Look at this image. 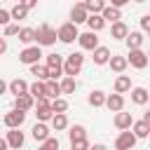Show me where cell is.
<instances>
[{
    "mask_svg": "<svg viewBox=\"0 0 150 150\" xmlns=\"http://www.w3.org/2000/svg\"><path fill=\"white\" fill-rule=\"evenodd\" d=\"M127 63H131L134 68H138V70H143L145 66H148V54L141 49V47H136V49H129V56H127Z\"/></svg>",
    "mask_w": 150,
    "mask_h": 150,
    "instance_id": "obj_5",
    "label": "cell"
},
{
    "mask_svg": "<svg viewBox=\"0 0 150 150\" xmlns=\"http://www.w3.org/2000/svg\"><path fill=\"white\" fill-rule=\"evenodd\" d=\"M59 94H61V87H59V82L47 77V80H45V96H47V98H56Z\"/></svg>",
    "mask_w": 150,
    "mask_h": 150,
    "instance_id": "obj_25",
    "label": "cell"
},
{
    "mask_svg": "<svg viewBox=\"0 0 150 150\" xmlns=\"http://www.w3.org/2000/svg\"><path fill=\"white\" fill-rule=\"evenodd\" d=\"M108 66L115 70V73H124L127 70V56H120V54H110V59H108Z\"/></svg>",
    "mask_w": 150,
    "mask_h": 150,
    "instance_id": "obj_16",
    "label": "cell"
},
{
    "mask_svg": "<svg viewBox=\"0 0 150 150\" xmlns=\"http://www.w3.org/2000/svg\"><path fill=\"white\" fill-rule=\"evenodd\" d=\"M19 2H23V0H19Z\"/></svg>",
    "mask_w": 150,
    "mask_h": 150,
    "instance_id": "obj_49",
    "label": "cell"
},
{
    "mask_svg": "<svg viewBox=\"0 0 150 150\" xmlns=\"http://www.w3.org/2000/svg\"><path fill=\"white\" fill-rule=\"evenodd\" d=\"M23 5H26L28 9H33V7H38V0H23Z\"/></svg>",
    "mask_w": 150,
    "mask_h": 150,
    "instance_id": "obj_44",
    "label": "cell"
},
{
    "mask_svg": "<svg viewBox=\"0 0 150 150\" xmlns=\"http://www.w3.org/2000/svg\"><path fill=\"white\" fill-rule=\"evenodd\" d=\"M77 42H80L82 49H89V52H91V49L98 45V38H96L94 30H87V33H77Z\"/></svg>",
    "mask_w": 150,
    "mask_h": 150,
    "instance_id": "obj_10",
    "label": "cell"
},
{
    "mask_svg": "<svg viewBox=\"0 0 150 150\" xmlns=\"http://www.w3.org/2000/svg\"><path fill=\"white\" fill-rule=\"evenodd\" d=\"M87 101H89V105L101 108V105H103V101H105V94H103V91H98V89H94V91L89 94V98H87Z\"/></svg>",
    "mask_w": 150,
    "mask_h": 150,
    "instance_id": "obj_34",
    "label": "cell"
},
{
    "mask_svg": "<svg viewBox=\"0 0 150 150\" xmlns=\"http://www.w3.org/2000/svg\"><path fill=\"white\" fill-rule=\"evenodd\" d=\"M19 40L23 42V45H30V42H35V28H19Z\"/></svg>",
    "mask_w": 150,
    "mask_h": 150,
    "instance_id": "obj_32",
    "label": "cell"
},
{
    "mask_svg": "<svg viewBox=\"0 0 150 150\" xmlns=\"http://www.w3.org/2000/svg\"><path fill=\"white\" fill-rule=\"evenodd\" d=\"M70 148H73V150H87V148H89V141H87V138L73 141V143H70Z\"/></svg>",
    "mask_w": 150,
    "mask_h": 150,
    "instance_id": "obj_39",
    "label": "cell"
},
{
    "mask_svg": "<svg viewBox=\"0 0 150 150\" xmlns=\"http://www.w3.org/2000/svg\"><path fill=\"white\" fill-rule=\"evenodd\" d=\"M5 52H7V40L0 38V54H5Z\"/></svg>",
    "mask_w": 150,
    "mask_h": 150,
    "instance_id": "obj_45",
    "label": "cell"
},
{
    "mask_svg": "<svg viewBox=\"0 0 150 150\" xmlns=\"http://www.w3.org/2000/svg\"><path fill=\"white\" fill-rule=\"evenodd\" d=\"M59 87H61V94H75V89H77V82H75V77L66 75V77L59 82Z\"/></svg>",
    "mask_w": 150,
    "mask_h": 150,
    "instance_id": "obj_27",
    "label": "cell"
},
{
    "mask_svg": "<svg viewBox=\"0 0 150 150\" xmlns=\"http://www.w3.org/2000/svg\"><path fill=\"white\" fill-rule=\"evenodd\" d=\"M131 122H134L131 112H122V110H117V115H115V127H117V129H129Z\"/></svg>",
    "mask_w": 150,
    "mask_h": 150,
    "instance_id": "obj_24",
    "label": "cell"
},
{
    "mask_svg": "<svg viewBox=\"0 0 150 150\" xmlns=\"http://www.w3.org/2000/svg\"><path fill=\"white\" fill-rule=\"evenodd\" d=\"M84 23L89 26V30H94V33H98V30H103V26H105V21H103V16H101V12H94V14H87V19H84Z\"/></svg>",
    "mask_w": 150,
    "mask_h": 150,
    "instance_id": "obj_11",
    "label": "cell"
},
{
    "mask_svg": "<svg viewBox=\"0 0 150 150\" xmlns=\"http://www.w3.org/2000/svg\"><path fill=\"white\" fill-rule=\"evenodd\" d=\"M87 14H89V12L84 9V5L77 2V5H73V9H70V21H73V23H84Z\"/></svg>",
    "mask_w": 150,
    "mask_h": 150,
    "instance_id": "obj_18",
    "label": "cell"
},
{
    "mask_svg": "<svg viewBox=\"0 0 150 150\" xmlns=\"http://www.w3.org/2000/svg\"><path fill=\"white\" fill-rule=\"evenodd\" d=\"M19 33V26L16 23H5V35L9 38V35H16Z\"/></svg>",
    "mask_w": 150,
    "mask_h": 150,
    "instance_id": "obj_40",
    "label": "cell"
},
{
    "mask_svg": "<svg viewBox=\"0 0 150 150\" xmlns=\"http://www.w3.org/2000/svg\"><path fill=\"white\" fill-rule=\"evenodd\" d=\"M5 91H7V82H5V80H0V96H2Z\"/></svg>",
    "mask_w": 150,
    "mask_h": 150,
    "instance_id": "obj_46",
    "label": "cell"
},
{
    "mask_svg": "<svg viewBox=\"0 0 150 150\" xmlns=\"http://www.w3.org/2000/svg\"><path fill=\"white\" fill-rule=\"evenodd\" d=\"M35 115H38V120H40V122H47V120L54 115L52 103H49V98H47V96H40V98H38V112H35Z\"/></svg>",
    "mask_w": 150,
    "mask_h": 150,
    "instance_id": "obj_8",
    "label": "cell"
},
{
    "mask_svg": "<svg viewBox=\"0 0 150 150\" xmlns=\"http://www.w3.org/2000/svg\"><path fill=\"white\" fill-rule=\"evenodd\" d=\"M28 94H30L33 98H40V96H45V82H42V80H35L33 84H28Z\"/></svg>",
    "mask_w": 150,
    "mask_h": 150,
    "instance_id": "obj_33",
    "label": "cell"
},
{
    "mask_svg": "<svg viewBox=\"0 0 150 150\" xmlns=\"http://www.w3.org/2000/svg\"><path fill=\"white\" fill-rule=\"evenodd\" d=\"M5 148H7V141H5V138H0V150H5Z\"/></svg>",
    "mask_w": 150,
    "mask_h": 150,
    "instance_id": "obj_47",
    "label": "cell"
},
{
    "mask_svg": "<svg viewBox=\"0 0 150 150\" xmlns=\"http://www.w3.org/2000/svg\"><path fill=\"white\" fill-rule=\"evenodd\" d=\"M101 16H103V21H117V19H122V12H120V7H115V5H108V7H103L101 9Z\"/></svg>",
    "mask_w": 150,
    "mask_h": 150,
    "instance_id": "obj_20",
    "label": "cell"
},
{
    "mask_svg": "<svg viewBox=\"0 0 150 150\" xmlns=\"http://www.w3.org/2000/svg\"><path fill=\"white\" fill-rule=\"evenodd\" d=\"M103 105L108 108V110H112V112H117V110H122L124 108V98H122V94H110V96H105V101H103Z\"/></svg>",
    "mask_w": 150,
    "mask_h": 150,
    "instance_id": "obj_12",
    "label": "cell"
},
{
    "mask_svg": "<svg viewBox=\"0 0 150 150\" xmlns=\"http://www.w3.org/2000/svg\"><path fill=\"white\" fill-rule=\"evenodd\" d=\"M5 141H7V148H16V150H19V148L23 145V141H26V138H23V131H19V127H14V129L7 134V138H5Z\"/></svg>",
    "mask_w": 150,
    "mask_h": 150,
    "instance_id": "obj_13",
    "label": "cell"
},
{
    "mask_svg": "<svg viewBox=\"0 0 150 150\" xmlns=\"http://www.w3.org/2000/svg\"><path fill=\"white\" fill-rule=\"evenodd\" d=\"M148 98H150V96H148V89H145V87H134V89H131V101H134V103L145 105Z\"/></svg>",
    "mask_w": 150,
    "mask_h": 150,
    "instance_id": "obj_23",
    "label": "cell"
},
{
    "mask_svg": "<svg viewBox=\"0 0 150 150\" xmlns=\"http://www.w3.org/2000/svg\"><path fill=\"white\" fill-rule=\"evenodd\" d=\"M63 73V56L61 54H47V77L56 80Z\"/></svg>",
    "mask_w": 150,
    "mask_h": 150,
    "instance_id": "obj_3",
    "label": "cell"
},
{
    "mask_svg": "<svg viewBox=\"0 0 150 150\" xmlns=\"http://www.w3.org/2000/svg\"><path fill=\"white\" fill-rule=\"evenodd\" d=\"M56 40H61L63 45H70V42H75V40H77V23H73V21L63 23V26L56 30Z\"/></svg>",
    "mask_w": 150,
    "mask_h": 150,
    "instance_id": "obj_4",
    "label": "cell"
},
{
    "mask_svg": "<svg viewBox=\"0 0 150 150\" xmlns=\"http://www.w3.org/2000/svg\"><path fill=\"white\" fill-rule=\"evenodd\" d=\"M82 63H84L82 52H73V54H68V59L63 61V73L70 75V77H75V75L82 70Z\"/></svg>",
    "mask_w": 150,
    "mask_h": 150,
    "instance_id": "obj_1",
    "label": "cell"
},
{
    "mask_svg": "<svg viewBox=\"0 0 150 150\" xmlns=\"http://www.w3.org/2000/svg\"><path fill=\"white\" fill-rule=\"evenodd\" d=\"M49 120H52V127H54L56 131H63V129L68 127V117H66V112H54Z\"/></svg>",
    "mask_w": 150,
    "mask_h": 150,
    "instance_id": "obj_28",
    "label": "cell"
},
{
    "mask_svg": "<svg viewBox=\"0 0 150 150\" xmlns=\"http://www.w3.org/2000/svg\"><path fill=\"white\" fill-rule=\"evenodd\" d=\"M131 89V77L129 75H117V80H115V91L117 94H124V91H129Z\"/></svg>",
    "mask_w": 150,
    "mask_h": 150,
    "instance_id": "obj_26",
    "label": "cell"
},
{
    "mask_svg": "<svg viewBox=\"0 0 150 150\" xmlns=\"http://www.w3.org/2000/svg\"><path fill=\"white\" fill-rule=\"evenodd\" d=\"M40 143H42L45 150H59V138H49V136H47V138L40 141Z\"/></svg>",
    "mask_w": 150,
    "mask_h": 150,
    "instance_id": "obj_38",
    "label": "cell"
},
{
    "mask_svg": "<svg viewBox=\"0 0 150 150\" xmlns=\"http://www.w3.org/2000/svg\"><path fill=\"white\" fill-rule=\"evenodd\" d=\"M35 105V98L30 96V94H19V96H14V108H19V110H30Z\"/></svg>",
    "mask_w": 150,
    "mask_h": 150,
    "instance_id": "obj_14",
    "label": "cell"
},
{
    "mask_svg": "<svg viewBox=\"0 0 150 150\" xmlns=\"http://www.w3.org/2000/svg\"><path fill=\"white\" fill-rule=\"evenodd\" d=\"M120 131H122V134L115 138V148H117V150H131L138 138L134 136V131H127V129H120Z\"/></svg>",
    "mask_w": 150,
    "mask_h": 150,
    "instance_id": "obj_6",
    "label": "cell"
},
{
    "mask_svg": "<svg viewBox=\"0 0 150 150\" xmlns=\"http://www.w3.org/2000/svg\"><path fill=\"white\" fill-rule=\"evenodd\" d=\"M52 110H54V112H66V110H68V101H66V98H59V96L52 98Z\"/></svg>",
    "mask_w": 150,
    "mask_h": 150,
    "instance_id": "obj_37",
    "label": "cell"
},
{
    "mask_svg": "<svg viewBox=\"0 0 150 150\" xmlns=\"http://www.w3.org/2000/svg\"><path fill=\"white\" fill-rule=\"evenodd\" d=\"M141 28L143 30H150V14H143L141 16Z\"/></svg>",
    "mask_w": 150,
    "mask_h": 150,
    "instance_id": "obj_41",
    "label": "cell"
},
{
    "mask_svg": "<svg viewBox=\"0 0 150 150\" xmlns=\"http://www.w3.org/2000/svg\"><path fill=\"white\" fill-rule=\"evenodd\" d=\"M91 52H94V63H96V66H105V63H108V59H110V49H108V47L96 45Z\"/></svg>",
    "mask_w": 150,
    "mask_h": 150,
    "instance_id": "obj_15",
    "label": "cell"
},
{
    "mask_svg": "<svg viewBox=\"0 0 150 150\" xmlns=\"http://www.w3.org/2000/svg\"><path fill=\"white\" fill-rule=\"evenodd\" d=\"M68 138H70V143L73 141H80V138H87V129L82 124H73L70 131H68Z\"/></svg>",
    "mask_w": 150,
    "mask_h": 150,
    "instance_id": "obj_31",
    "label": "cell"
},
{
    "mask_svg": "<svg viewBox=\"0 0 150 150\" xmlns=\"http://www.w3.org/2000/svg\"><path fill=\"white\" fill-rule=\"evenodd\" d=\"M30 75H35L38 80H47V66H42V63H30Z\"/></svg>",
    "mask_w": 150,
    "mask_h": 150,
    "instance_id": "obj_35",
    "label": "cell"
},
{
    "mask_svg": "<svg viewBox=\"0 0 150 150\" xmlns=\"http://www.w3.org/2000/svg\"><path fill=\"white\" fill-rule=\"evenodd\" d=\"M40 56H42L40 45H30V47H26V49L19 54V61H21V63H26V66H30V63L40 61Z\"/></svg>",
    "mask_w": 150,
    "mask_h": 150,
    "instance_id": "obj_7",
    "label": "cell"
},
{
    "mask_svg": "<svg viewBox=\"0 0 150 150\" xmlns=\"http://www.w3.org/2000/svg\"><path fill=\"white\" fill-rule=\"evenodd\" d=\"M26 14H28V7H26L23 2H16V5L9 9V16H12V19H16V21L26 19Z\"/></svg>",
    "mask_w": 150,
    "mask_h": 150,
    "instance_id": "obj_30",
    "label": "cell"
},
{
    "mask_svg": "<svg viewBox=\"0 0 150 150\" xmlns=\"http://www.w3.org/2000/svg\"><path fill=\"white\" fill-rule=\"evenodd\" d=\"M134 2H145V0H134Z\"/></svg>",
    "mask_w": 150,
    "mask_h": 150,
    "instance_id": "obj_48",
    "label": "cell"
},
{
    "mask_svg": "<svg viewBox=\"0 0 150 150\" xmlns=\"http://www.w3.org/2000/svg\"><path fill=\"white\" fill-rule=\"evenodd\" d=\"M30 136H33L35 141H45V138L49 136V129H47V124H45V122H38V124L30 129Z\"/></svg>",
    "mask_w": 150,
    "mask_h": 150,
    "instance_id": "obj_29",
    "label": "cell"
},
{
    "mask_svg": "<svg viewBox=\"0 0 150 150\" xmlns=\"http://www.w3.org/2000/svg\"><path fill=\"white\" fill-rule=\"evenodd\" d=\"M35 42H38L40 47H49V45H54V42H56V30H54L52 26H47V23L38 26V30H35Z\"/></svg>",
    "mask_w": 150,
    "mask_h": 150,
    "instance_id": "obj_2",
    "label": "cell"
},
{
    "mask_svg": "<svg viewBox=\"0 0 150 150\" xmlns=\"http://www.w3.org/2000/svg\"><path fill=\"white\" fill-rule=\"evenodd\" d=\"M9 19H12V16H9V12H7V9H0V26L9 23Z\"/></svg>",
    "mask_w": 150,
    "mask_h": 150,
    "instance_id": "obj_42",
    "label": "cell"
},
{
    "mask_svg": "<svg viewBox=\"0 0 150 150\" xmlns=\"http://www.w3.org/2000/svg\"><path fill=\"white\" fill-rule=\"evenodd\" d=\"M129 33V28H127V23L124 21H112V26H110V35H112V40H124V35Z\"/></svg>",
    "mask_w": 150,
    "mask_h": 150,
    "instance_id": "obj_19",
    "label": "cell"
},
{
    "mask_svg": "<svg viewBox=\"0 0 150 150\" xmlns=\"http://www.w3.org/2000/svg\"><path fill=\"white\" fill-rule=\"evenodd\" d=\"M26 122V110H19V108H14L12 112H7L5 115V124L9 127V129H14V127H21Z\"/></svg>",
    "mask_w": 150,
    "mask_h": 150,
    "instance_id": "obj_9",
    "label": "cell"
},
{
    "mask_svg": "<svg viewBox=\"0 0 150 150\" xmlns=\"http://www.w3.org/2000/svg\"><path fill=\"white\" fill-rule=\"evenodd\" d=\"M127 2H131V0H110V5H115V7H124Z\"/></svg>",
    "mask_w": 150,
    "mask_h": 150,
    "instance_id": "obj_43",
    "label": "cell"
},
{
    "mask_svg": "<svg viewBox=\"0 0 150 150\" xmlns=\"http://www.w3.org/2000/svg\"><path fill=\"white\" fill-rule=\"evenodd\" d=\"M7 89H9L14 96H19V94H28V82L21 80V77H16V80H12V82L7 84Z\"/></svg>",
    "mask_w": 150,
    "mask_h": 150,
    "instance_id": "obj_21",
    "label": "cell"
},
{
    "mask_svg": "<svg viewBox=\"0 0 150 150\" xmlns=\"http://www.w3.org/2000/svg\"><path fill=\"white\" fill-rule=\"evenodd\" d=\"M124 42H127V47H129V49H136V47H141V45H143V33H138V30H131V33H127V35H124Z\"/></svg>",
    "mask_w": 150,
    "mask_h": 150,
    "instance_id": "obj_22",
    "label": "cell"
},
{
    "mask_svg": "<svg viewBox=\"0 0 150 150\" xmlns=\"http://www.w3.org/2000/svg\"><path fill=\"white\" fill-rule=\"evenodd\" d=\"M82 5H84V9H87L89 14H94V12H101V9L105 7V2H103V0H84Z\"/></svg>",
    "mask_w": 150,
    "mask_h": 150,
    "instance_id": "obj_36",
    "label": "cell"
},
{
    "mask_svg": "<svg viewBox=\"0 0 150 150\" xmlns=\"http://www.w3.org/2000/svg\"><path fill=\"white\" fill-rule=\"evenodd\" d=\"M129 129H134V136H136V138H148V134H150V122L138 120V122H131Z\"/></svg>",
    "mask_w": 150,
    "mask_h": 150,
    "instance_id": "obj_17",
    "label": "cell"
}]
</instances>
